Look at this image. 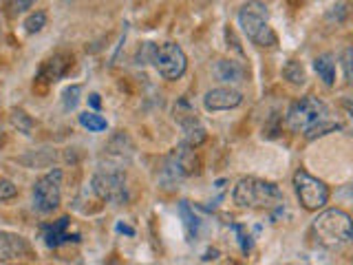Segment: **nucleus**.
<instances>
[{
  "mask_svg": "<svg viewBox=\"0 0 353 265\" xmlns=\"http://www.w3.org/2000/svg\"><path fill=\"white\" fill-rule=\"evenodd\" d=\"M80 124L88 130H93V132H99V130H106V119L102 115H97V113H82L80 115Z\"/></svg>",
  "mask_w": 353,
  "mask_h": 265,
  "instance_id": "15",
  "label": "nucleus"
},
{
  "mask_svg": "<svg viewBox=\"0 0 353 265\" xmlns=\"http://www.w3.org/2000/svg\"><path fill=\"white\" fill-rule=\"evenodd\" d=\"M234 204L241 208H276L283 204V193L272 181L243 177L234 188Z\"/></svg>",
  "mask_w": 353,
  "mask_h": 265,
  "instance_id": "4",
  "label": "nucleus"
},
{
  "mask_svg": "<svg viewBox=\"0 0 353 265\" xmlns=\"http://www.w3.org/2000/svg\"><path fill=\"white\" fill-rule=\"evenodd\" d=\"M73 66V58L66 53H58L53 55L51 60L44 62L42 71H40V80H47V82H55L58 77H62L66 71H69Z\"/></svg>",
  "mask_w": 353,
  "mask_h": 265,
  "instance_id": "11",
  "label": "nucleus"
},
{
  "mask_svg": "<svg viewBox=\"0 0 353 265\" xmlns=\"http://www.w3.org/2000/svg\"><path fill=\"white\" fill-rule=\"evenodd\" d=\"M0 144H3V130H0Z\"/></svg>",
  "mask_w": 353,
  "mask_h": 265,
  "instance_id": "26",
  "label": "nucleus"
},
{
  "mask_svg": "<svg viewBox=\"0 0 353 265\" xmlns=\"http://www.w3.org/2000/svg\"><path fill=\"white\" fill-rule=\"evenodd\" d=\"M80 91H82L80 86L66 88V91H64V106H66V108H75V104H77V95H80Z\"/></svg>",
  "mask_w": 353,
  "mask_h": 265,
  "instance_id": "22",
  "label": "nucleus"
},
{
  "mask_svg": "<svg viewBox=\"0 0 353 265\" xmlns=\"http://www.w3.org/2000/svg\"><path fill=\"white\" fill-rule=\"evenodd\" d=\"M36 0H5V14L9 18H18L20 14H25L27 9H31V5Z\"/></svg>",
  "mask_w": 353,
  "mask_h": 265,
  "instance_id": "16",
  "label": "nucleus"
},
{
  "mask_svg": "<svg viewBox=\"0 0 353 265\" xmlns=\"http://www.w3.org/2000/svg\"><path fill=\"white\" fill-rule=\"evenodd\" d=\"M44 25H47V14H44V11H36V14H31V16L25 20V29H27V33H38V31H42Z\"/></svg>",
  "mask_w": 353,
  "mask_h": 265,
  "instance_id": "18",
  "label": "nucleus"
},
{
  "mask_svg": "<svg viewBox=\"0 0 353 265\" xmlns=\"http://www.w3.org/2000/svg\"><path fill=\"white\" fill-rule=\"evenodd\" d=\"M18 195V188L14 186V181L9 179H0V202H9Z\"/></svg>",
  "mask_w": 353,
  "mask_h": 265,
  "instance_id": "21",
  "label": "nucleus"
},
{
  "mask_svg": "<svg viewBox=\"0 0 353 265\" xmlns=\"http://www.w3.org/2000/svg\"><path fill=\"white\" fill-rule=\"evenodd\" d=\"M179 210H181V215H183V219H185V228H188V235H194L196 232V217L192 215V210L188 208V204L185 202H181L179 204Z\"/></svg>",
  "mask_w": 353,
  "mask_h": 265,
  "instance_id": "20",
  "label": "nucleus"
},
{
  "mask_svg": "<svg viewBox=\"0 0 353 265\" xmlns=\"http://www.w3.org/2000/svg\"><path fill=\"white\" fill-rule=\"evenodd\" d=\"M287 126L292 132L314 139L318 135H327L329 130L338 128V124L331 119L329 106L314 95H307L296 99V102L287 110Z\"/></svg>",
  "mask_w": 353,
  "mask_h": 265,
  "instance_id": "1",
  "label": "nucleus"
},
{
  "mask_svg": "<svg viewBox=\"0 0 353 265\" xmlns=\"http://www.w3.org/2000/svg\"><path fill=\"white\" fill-rule=\"evenodd\" d=\"M342 64H345L347 80L353 84V47H349V49L345 51V58H342Z\"/></svg>",
  "mask_w": 353,
  "mask_h": 265,
  "instance_id": "23",
  "label": "nucleus"
},
{
  "mask_svg": "<svg viewBox=\"0 0 353 265\" xmlns=\"http://www.w3.org/2000/svg\"><path fill=\"white\" fill-rule=\"evenodd\" d=\"M154 66H157V71L161 77L165 80H179V77L185 73L188 69V58L183 49L179 44L174 42H165L161 47L154 51Z\"/></svg>",
  "mask_w": 353,
  "mask_h": 265,
  "instance_id": "7",
  "label": "nucleus"
},
{
  "mask_svg": "<svg viewBox=\"0 0 353 265\" xmlns=\"http://www.w3.org/2000/svg\"><path fill=\"white\" fill-rule=\"evenodd\" d=\"M239 25H241L243 33L248 36V40L256 44V47H274V44L279 42L274 29L270 27L268 7L259 3V0H250V3L241 7Z\"/></svg>",
  "mask_w": 353,
  "mask_h": 265,
  "instance_id": "3",
  "label": "nucleus"
},
{
  "mask_svg": "<svg viewBox=\"0 0 353 265\" xmlns=\"http://www.w3.org/2000/svg\"><path fill=\"white\" fill-rule=\"evenodd\" d=\"M312 232L316 241L325 248H342L353 241V219L340 208H331L320 213L314 224Z\"/></svg>",
  "mask_w": 353,
  "mask_h": 265,
  "instance_id": "2",
  "label": "nucleus"
},
{
  "mask_svg": "<svg viewBox=\"0 0 353 265\" xmlns=\"http://www.w3.org/2000/svg\"><path fill=\"white\" fill-rule=\"evenodd\" d=\"M294 188H296V195H298V202L305 210H316L325 208L329 202V188L318 179V177L309 175L307 170H298L294 175Z\"/></svg>",
  "mask_w": 353,
  "mask_h": 265,
  "instance_id": "5",
  "label": "nucleus"
},
{
  "mask_svg": "<svg viewBox=\"0 0 353 265\" xmlns=\"http://www.w3.org/2000/svg\"><path fill=\"white\" fill-rule=\"evenodd\" d=\"M214 75L221 82H241L245 77V71H243V66H239L232 60H219L214 66Z\"/></svg>",
  "mask_w": 353,
  "mask_h": 265,
  "instance_id": "13",
  "label": "nucleus"
},
{
  "mask_svg": "<svg viewBox=\"0 0 353 265\" xmlns=\"http://www.w3.org/2000/svg\"><path fill=\"white\" fill-rule=\"evenodd\" d=\"M342 106H345V108H347V113L353 117V95H347L345 99H342Z\"/></svg>",
  "mask_w": 353,
  "mask_h": 265,
  "instance_id": "24",
  "label": "nucleus"
},
{
  "mask_svg": "<svg viewBox=\"0 0 353 265\" xmlns=\"http://www.w3.org/2000/svg\"><path fill=\"white\" fill-rule=\"evenodd\" d=\"M11 124H14L16 128H20L22 132H29L33 128V121L27 117L25 110H14V113H11Z\"/></svg>",
  "mask_w": 353,
  "mask_h": 265,
  "instance_id": "19",
  "label": "nucleus"
},
{
  "mask_svg": "<svg viewBox=\"0 0 353 265\" xmlns=\"http://www.w3.org/2000/svg\"><path fill=\"white\" fill-rule=\"evenodd\" d=\"M99 104H102V102H99V95L93 93V95H91V106H93V108H99Z\"/></svg>",
  "mask_w": 353,
  "mask_h": 265,
  "instance_id": "25",
  "label": "nucleus"
},
{
  "mask_svg": "<svg viewBox=\"0 0 353 265\" xmlns=\"http://www.w3.org/2000/svg\"><path fill=\"white\" fill-rule=\"evenodd\" d=\"M314 69H316L320 80H323L327 86L336 84V62H334V58H331L329 53L318 55V58L314 60Z\"/></svg>",
  "mask_w": 353,
  "mask_h": 265,
  "instance_id": "14",
  "label": "nucleus"
},
{
  "mask_svg": "<svg viewBox=\"0 0 353 265\" xmlns=\"http://www.w3.org/2000/svg\"><path fill=\"white\" fill-rule=\"evenodd\" d=\"M27 254V243L22 237L11 232H0V263L16 261Z\"/></svg>",
  "mask_w": 353,
  "mask_h": 265,
  "instance_id": "10",
  "label": "nucleus"
},
{
  "mask_svg": "<svg viewBox=\"0 0 353 265\" xmlns=\"http://www.w3.org/2000/svg\"><path fill=\"white\" fill-rule=\"evenodd\" d=\"M66 226H69V219H60V221H55L53 226L44 228V243H47L49 248H58L60 243L71 241V235L66 232Z\"/></svg>",
  "mask_w": 353,
  "mask_h": 265,
  "instance_id": "12",
  "label": "nucleus"
},
{
  "mask_svg": "<svg viewBox=\"0 0 353 265\" xmlns=\"http://www.w3.org/2000/svg\"><path fill=\"white\" fill-rule=\"evenodd\" d=\"M243 104V95L236 88H212L203 97V106L208 110H230Z\"/></svg>",
  "mask_w": 353,
  "mask_h": 265,
  "instance_id": "9",
  "label": "nucleus"
},
{
  "mask_svg": "<svg viewBox=\"0 0 353 265\" xmlns=\"http://www.w3.org/2000/svg\"><path fill=\"white\" fill-rule=\"evenodd\" d=\"M285 77L290 80L292 84H305V69H303V64L301 62H296L292 60L290 64L285 66Z\"/></svg>",
  "mask_w": 353,
  "mask_h": 265,
  "instance_id": "17",
  "label": "nucleus"
},
{
  "mask_svg": "<svg viewBox=\"0 0 353 265\" xmlns=\"http://www.w3.org/2000/svg\"><path fill=\"white\" fill-rule=\"evenodd\" d=\"M91 186L102 202L117 204V206L128 202V186L124 173H97Z\"/></svg>",
  "mask_w": 353,
  "mask_h": 265,
  "instance_id": "8",
  "label": "nucleus"
},
{
  "mask_svg": "<svg viewBox=\"0 0 353 265\" xmlns=\"http://www.w3.org/2000/svg\"><path fill=\"white\" fill-rule=\"evenodd\" d=\"M62 199V170H51L36 181L33 186V206L40 213H53L60 206Z\"/></svg>",
  "mask_w": 353,
  "mask_h": 265,
  "instance_id": "6",
  "label": "nucleus"
}]
</instances>
